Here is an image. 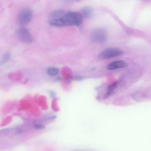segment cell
Wrapping results in <instances>:
<instances>
[{
  "mask_svg": "<svg viewBox=\"0 0 151 151\" xmlns=\"http://www.w3.org/2000/svg\"><path fill=\"white\" fill-rule=\"evenodd\" d=\"M32 12L31 9L25 8L21 10L17 16V23L21 27L27 25L31 20Z\"/></svg>",
  "mask_w": 151,
  "mask_h": 151,
  "instance_id": "2",
  "label": "cell"
},
{
  "mask_svg": "<svg viewBox=\"0 0 151 151\" xmlns=\"http://www.w3.org/2000/svg\"><path fill=\"white\" fill-rule=\"evenodd\" d=\"M17 36L19 40L25 43L30 44L33 41V38L29 31L25 28L21 27L17 30Z\"/></svg>",
  "mask_w": 151,
  "mask_h": 151,
  "instance_id": "5",
  "label": "cell"
},
{
  "mask_svg": "<svg viewBox=\"0 0 151 151\" xmlns=\"http://www.w3.org/2000/svg\"><path fill=\"white\" fill-rule=\"evenodd\" d=\"M81 14L77 12H68L60 18L51 19L49 24L55 27L65 26H79L83 22Z\"/></svg>",
  "mask_w": 151,
  "mask_h": 151,
  "instance_id": "1",
  "label": "cell"
},
{
  "mask_svg": "<svg viewBox=\"0 0 151 151\" xmlns=\"http://www.w3.org/2000/svg\"><path fill=\"white\" fill-rule=\"evenodd\" d=\"M127 63L123 60H117L113 61L108 64L107 69L109 70H114L119 68H122L127 67Z\"/></svg>",
  "mask_w": 151,
  "mask_h": 151,
  "instance_id": "6",
  "label": "cell"
},
{
  "mask_svg": "<svg viewBox=\"0 0 151 151\" xmlns=\"http://www.w3.org/2000/svg\"><path fill=\"white\" fill-rule=\"evenodd\" d=\"M47 73L50 76H55L58 74L59 70L55 67H50L47 69Z\"/></svg>",
  "mask_w": 151,
  "mask_h": 151,
  "instance_id": "7",
  "label": "cell"
},
{
  "mask_svg": "<svg viewBox=\"0 0 151 151\" xmlns=\"http://www.w3.org/2000/svg\"><path fill=\"white\" fill-rule=\"evenodd\" d=\"M107 39V33L105 30L99 28L93 31L90 34L91 41L97 43L104 42Z\"/></svg>",
  "mask_w": 151,
  "mask_h": 151,
  "instance_id": "3",
  "label": "cell"
},
{
  "mask_svg": "<svg viewBox=\"0 0 151 151\" xmlns=\"http://www.w3.org/2000/svg\"><path fill=\"white\" fill-rule=\"evenodd\" d=\"M10 58V54L8 52H6L4 54L2 57H1L0 60V64H4L6 63Z\"/></svg>",
  "mask_w": 151,
  "mask_h": 151,
  "instance_id": "9",
  "label": "cell"
},
{
  "mask_svg": "<svg viewBox=\"0 0 151 151\" xmlns=\"http://www.w3.org/2000/svg\"><path fill=\"white\" fill-rule=\"evenodd\" d=\"M122 54L123 51L120 49L116 48H107L100 52L99 57L100 59L104 60L118 57L122 55Z\"/></svg>",
  "mask_w": 151,
  "mask_h": 151,
  "instance_id": "4",
  "label": "cell"
},
{
  "mask_svg": "<svg viewBox=\"0 0 151 151\" xmlns=\"http://www.w3.org/2000/svg\"><path fill=\"white\" fill-rule=\"evenodd\" d=\"M115 84H116V83H114L113 84L111 85V86L109 87V88H108V91H107V94H110V93L113 90L114 88L116 87Z\"/></svg>",
  "mask_w": 151,
  "mask_h": 151,
  "instance_id": "10",
  "label": "cell"
},
{
  "mask_svg": "<svg viewBox=\"0 0 151 151\" xmlns=\"http://www.w3.org/2000/svg\"><path fill=\"white\" fill-rule=\"evenodd\" d=\"M83 18L89 17L91 14V10L89 8H85L82 11V14H81Z\"/></svg>",
  "mask_w": 151,
  "mask_h": 151,
  "instance_id": "8",
  "label": "cell"
},
{
  "mask_svg": "<svg viewBox=\"0 0 151 151\" xmlns=\"http://www.w3.org/2000/svg\"><path fill=\"white\" fill-rule=\"evenodd\" d=\"M34 127L36 129H42L44 128V126L40 124H36L34 125Z\"/></svg>",
  "mask_w": 151,
  "mask_h": 151,
  "instance_id": "11",
  "label": "cell"
}]
</instances>
